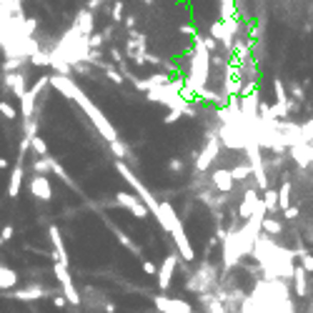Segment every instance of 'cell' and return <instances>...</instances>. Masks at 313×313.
<instances>
[{"label":"cell","instance_id":"6da1fadb","mask_svg":"<svg viewBox=\"0 0 313 313\" xmlns=\"http://www.w3.org/2000/svg\"><path fill=\"white\" fill-rule=\"evenodd\" d=\"M50 85H53L58 93H63L65 98L76 100L80 108H83V113L90 118V123L96 125V131H98L100 136L105 138L108 143H116V140H118V131L113 128V123L105 118V113L100 111V108L96 105V103H93V100H90L88 96H85V93H83V88H80L76 80L68 78V76H58V73H56V76H50Z\"/></svg>","mask_w":313,"mask_h":313},{"label":"cell","instance_id":"7a4b0ae2","mask_svg":"<svg viewBox=\"0 0 313 313\" xmlns=\"http://www.w3.org/2000/svg\"><path fill=\"white\" fill-rule=\"evenodd\" d=\"M208 78H211V48L206 38L196 35V43H193V58H191V68H188V78H186V85L200 96L206 88H208Z\"/></svg>","mask_w":313,"mask_h":313},{"label":"cell","instance_id":"3957f363","mask_svg":"<svg viewBox=\"0 0 313 313\" xmlns=\"http://www.w3.org/2000/svg\"><path fill=\"white\" fill-rule=\"evenodd\" d=\"M116 168H118V173L123 176V180H125V183H128V186H131V188H133V191L138 193V198H140V200L145 203V208H148V211H151L153 215H158V208H160L158 198L153 196V193H151V191H148V188H145V186L140 183V180H138L136 173H133V171H131V168H128V165H125L123 160H118Z\"/></svg>","mask_w":313,"mask_h":313},{"label":"cell","instance_id":"277c9868","mask_svg":"<svg viewBox=\"0 0 313 313\" xmlns=\"http://www.w3.org/2000/svg\"><path fill=\"white\" fill-rule=\"evenodd\" d=\"M215 283H218V281H215L213 266H200L196 273H193V278L188 281V286H186V288H188V291H193V293H203V296H206V291H211Z\"/></svg>","mask_w":313,"mask_h":313},{"label":"cell","instance_id":"5b68a950","mask_svg":"<svg viewBox=\"0 0 313 313\" xmlns=\"http://www.w3.org/2000/svg\"><path fill=\"white\" fill-rule=\"evenodd\" d=\"M53 273H56V278L60 281V286H63V296L68 298V303H70V306H78L80 296H78V291H76V286H73V278H70L68 266H65V263H60V261H56Z\"/></svg>","mask_w":313,"mask_h":313},{"label":"cell","instance_id":"8992f818","mask_svg":"<svg viewBox=\"0 0 313 313\" xmlns=\"http://www.w3.org/2000/svg\"><path fill=\"white\" fill-rule=\"evenodd\" d=\"M238 33V23L235 20H218L211 25V38L213 40H220L226 50L233 48V35Z\"/></svg>","mask_w":313,"mask_h":313},{"label":"cell","instance_id":"52a82bcc","mask_svg":"<svg viewBox=\"0 0 313 313\" xmlns=\"http://www.w3.org/2000/svg\"><path fill=\"white\" fill-rule=\"evenodd\" d=\"M220 145H223V140L218 136H211L208 138V143H206V148L200 151V156L196 158V171L198 173H203V171H208L211 168V163H213L218 153H220Z\"/></svg>","mask_w":313,"mask_h":313},{"label":"cell","instance_id":"ba28073f","mask_svg":"<svg viewBox=\"0 0 313 313\" xmlns=\"http://www.w3.org/2000/svg\"><path fill=\"white\" fill-rule=\"evenodd\" d=\"M116 203H120L123 208H128V211L136 215V218H145V215L151 213L140 198L133 196V193H125V191H118V193H116Z\"/></svg>","mask_w":313,"mask_h":313},{"label":"cell","instance_id":"9c48e42d","mask_svg":"<svg viewBox=\"0 0 313 313\" xmlns=\"http://www.w3.org/2000/svg\"><path fill=\"white\" fill-rule=\"evenodd\" d=\"M176 266H178V253H168L165 261L160 263V268H158V288L160 291L171 288V278L176 273Z\"/></svg>","mask_w":313,"mask_h":313},{"label":"cell","instance_id":"30bf717a","mask_svg":"<svg viewBox=\"0 0 313 313\" xmlns=\"http://www.w3.org/2000/svg\"><path fill=\"white\" fill-rule=\"evenodd\" d=\"M156 220H158V226H163V231H168V233H173L178 226H183V223H180V218L176 215V211H173V206H171V203H160Z\"/></svg>","mask_w":313,"mask_h":313},{"label":"cell","instance_id":"8fae6325","mask_svg":"<svg viewBox=\"0 0 313 313\" xmlns=\"http://www.w3.org/2000/svg\"><path fill=\"white\" fill-rule=\"evenodd\" d=\"M156 306L158 311L163 313H196L191 303L178 301V298H168V296H156Z\"/></svg>","mask_w":313,"mask_h":313},{"label":"cell","instance_id":"7c38bea8","mask_svg":"<svg viewBox=\"0 0 313 313\" xmlns=\"http://www.w3.org/2000/svg\"><path fill=\"white\" fill-rule=\"evenodd\" d=\"M171 235H173V241H176V246H178V255H180L186 263L196 261V251H193V246H191V241H188V235H186V228L178 226Z\"/></svg>","mask_w":313,"mask_h":313},{"label":"cell","instance_id":"4fadbf2b","mask_svg":"<svg viewBox=\"0 0 313 313\" xmlns=\"http://www.w3.org/2000/svg\"><path fill=\"white\" fill-rule=\"evenodd\" d=\"M211 183H213V188L218 193H231L235 180H233V176H231L228 168H215L213 173H211Z\"/></svg>","mask_w":313,"mask_h":313},{"label":"cell","instance_id":"5bb4252c","mask_svg":"<svg viewBox=\"0 0 313 313\" xmlns=\"http://www.w3.org/2000/svg\"><path fill=\"white\" fill-rule=\"evenodd\" d=\"M30 193L38 198V200H45V203H48V200L53 198V188H50V180H48L45 176H38V173H35V176L30 178Z\"/></svg>","mask_w":313,"mask_h":313},{"label":"cell","instance_id":"9a60e30c","mask_svg":"<svg viewBox=\"0 0 313 313\" xmlns=\"http://www.w3.org/2000/svg\"><path fill=\"white\" fill-rule=\"evenodd\" d=\"M258 206H261V198H258V193H255V188H248L246 196H243V200H241V208H238L241 220H248V218L255 213Z\"/></svg>","mask_w":313,"mask_h":313},{"label":"cell","instance_id":"2e32d148","mask_svg":"<svg viewBox=\"0 0 313 313\" xmlns=\"http://www.w3.org/2000/svg\"><path fill=\"white\" fill-rule=\"evenodd\" d=\"M48 235H50V243H53V255H56V261L65 263V266H70V258H68V253H65L63 235H60L58 226H50V228H48Z\"/></svg>","mask_w":313,"mask_h":313},{"label":"cell","instance_id":"e0dca14e","mask_svg":"<svg viewBox=\"0 0 313 313\" xmlns=\"http://www.w3.org/2000/svg\"><path fill=\"white\" fill-rule=\"evenodd\" d=\"M5 85H8V90L13 93V96H18V100L28 93V83H25V76L23 73H5Z\"/></svg>","mask_w":313,"mask_h":313},{"label":"cell","instance_id":"ac0fdd59","mask_svg":"<svg viewBox=\"0 0 313 313\" xmlns=\"http://www.w3.org/2000/svg\"><path fill=\"white\" fill-rule=\"evenodd\" d=\"M13 298H18V301H40V298H45L48 291L43 288V286H35V283H30V286H25V288H15V291H10Z\"/></svg>","mask_w":313,"mask_h":313},{"label":"cell","instance_id":"d6986e66","mask_svg":"<svg viewBox=\"0 0 313 313\" xmlns=\"http://www.w3.org/2000/svg\"><path fill=\"white\" fill-rule=\"evenodd\" d=\"M76 30H78L80 38H90V35H93V10H90V8H85V10L78 13Z\"/></svg>","mask_w":313,"mask_h":313},{"label":"cell","instance_id":"ffe728a7","mask_svg":"<svg viewBox=\"0 0 313 313\" xmlns=\"http://www.w3.org/2000/svg\"><path fill=\"white\" fill-rule=\"evenodd\" d=\"M308 286H311L308 273H306L301 266H296L293 268V293L298 296V298H306V296H308Z\"/></svg>","mask_w":313,"mask_h":313},{"label":"cell","instance_id":"44dd1931","mask_svg":"<svg viewBox=\"0 0 313 313\" xmlns=\"http://www.w3.org/2000/svg\"><path fill=\"white\" fill-rule=\"evenodd\" d=\"M35 93L33 90H28L23 98H20V118L23 120H30V118H35Z\"/></svg>","mask_w":313,"mask_h":313},{"label":"cell","instance_id":"7402d4cb","mask_svg":"<svg viewBox=\"0 0 313 313\" xmlns=\"http://www.w3.org/2000/svg\"><path fill=\"white\" fill-rule=\"evenodd\" d=\"M15 286H18V273L0 263V291H15Z\"/></svg>","mask_w":313,"mask_h":313},{"label":"cell","instance_id":"603a6c76","mask_svg":"<svg viewBox=\"0 0 313 313\" xmlns=\"http://www.w3.org/2000/svg\"><path fill=\"white\" fill-rule=\"evenodd\" d=\"M20 188H23V165H20V160H18V165H15V168H13V173H10V183H8V196H10V198H18Z\"/></svg>","mask_w":313,"mask_h":313},{"label":"cell","instance_id":"cb8c5ba5","mask_svg":"<svg viewBox=\"0 0 313 313\" xmlns=\"http://www.w3.org/2000/svg\"><path fill=\"white\" fill-rule=\"evenodd\" d=\"M273 93H275V98H278V103H275V105H281V108H288V111L293 108V105H291V98H288V93H286V85H283V83H281L278 78L273 80Z\"/></svg>","mask_w":313,"mask_h":313},{"label":"cell","instance_id":"d4e9b609","mask_svg":"<svg viewBox=\"0 0 313 313\" xmlns=\"http://www.w3.org/2000/svg\"><path fill=\"white\" fill-rule=\"evenodd\" d=\"M278 208L281 211H288L291 208V183L283 180L281 188H278Z\"/></svg>","mask_w":313,"mask_h":313},{"label":"cell","instance_id":"484cf974","mask_svg":"<svg viewBox=\"0 0 313 313\" xmlns=\"http://www.w3.org/2000/svg\"><path fill=\"white\" fill-rule=\"evenodd\" d=\"M263 206H266L268 215L275 213V211H281V208H278V191H273V188L263 191Z\"/></svg>","mask_w":313,"mask_h":313},{"label":"cell","instance_id":"4316f807","mask_svg":"<svg viewBox=\"0 0 313 313\" xmlns=\"http://www.w3.org/2000/svg\"><path fill=\"white\" fill-rule=\"evenodd\" d=\"M296 255H298V266H301L306 273H313V253H311V251L298 248V251H296Z\"/></svg>","mask_w":313,"mask_h":313},{"label":"cell","instance_id":"83f0119b","mask_svg":"<svg viewBox=\"0 0 313 313\" xmlns=\"http://www.w3.org/2000/svg\"><path fill=\"white\" fill-rule=\"evenodd\" d=\"M50 168H53V173H56V176L60 178V180H63V183H65V186H68V188H73V191H76V188H78V186H76V183H73V178L68 176V173H65V168H63V165H60L58 160H53V158H50Z\"/></svg>","mask_w":313,"mask_h":313},{"label":"cell","instance_id":"f1b7e54d","mask_svg":"<svg viewBox=\"0 0 313 313\" xmlns=\"http://www.w3.org/2000/svg\"><path fill=\"white\" fill-rule=\"evenodd\" d=\"M283 231V223L281 220H275L271 215H266V220H263V233L266 235H278Z\"/></svg>","mask_w":313,"mask_h":313},{"label":"cell","instance_id":"f546056e","mask_svg":"<svg viewBox=\"0 0 313 313\" xmlns=\"http://www.w3.org/2000/svg\"><path fill=\"white\" fill-rule=\"evenodd\" d=\"M113 235H116L118 241H120V243H123V246H125V248H128L131 253H138V255H140V248H138L136 243H133V241H131V238H128L125 233H123V231H118V228H113Z\"/></svg>","mask_w":313,"mask_h":313},{"label":"cell","instance_id":"4dcf8cb0","mask_svg":"<svg viewBox=\"0 0 313 313\" xmlns=\"http://www.w3.org/2000/svg\"><path fill=\"white\" fill-rule=\"evenodd\" d=\"M30 148H33V153L38 158H48V145H45V140L40 136H35L33 140H30Z\"/></svg>","mask_w":313,"mask_h":313},{"label":"cell","instance_id":"1f68e13d","mask_svg":"<svg viewBox=\"0 0 313 313\" xmlns=\"http://www.w3.org/2000/svg\"><path fill=\"white\" fill-rule=\"evenodd\" d=\"M231 176H233V180H243V178H248V176H253V168H251V163L246 165H235V168H231Z\"/></svg>","mask_w":313,"mask_h":313},{"label":"cell","instance_id":"d6a6232c","mask_svg":"<svg viewBox=\"0 0 313 313\" xmlns=\"http://www.w3.org/2000/svg\"><path fill=\"white\" fill-rule=\"evenodd\" d=\"M235 8H233V0H223L220 3V20H235Z\"/></svg>","mask_w":313,"mask_h":313},{"label":"cell","instance_id":"836d02e7","mask_svg":"<svg viewBox=\"0 0 313 313\" xmlns=\"http://www.w3.org/2000/svg\"><path fill=\"white\" fill-rule=\"evenodd\" d=\"M0 116L8 118V120H15V118H18V111H15L8 100H0Z\"/></svg>","mask_w":313,"mask_h":313},{"label":"cell","instance_id":"e575fe53","mask_svg":"<svg viewBox=\"0 0 313 313\" xmlns=\"http://www.w3.org/2000/svg\"><path fill=\"white\" fill-rule=\"evenodd\" d=\"M33 168H35V173H38V176H45L48 171H53V168H50V156H48V158H38Z\"/></svg>","mask_w":313,"mask_h":313},{"label":"cell","instance_id":"d590c367","mask_svg":"<svg viewBox=\"0 0 313 313\" xmlns=\"http://www.w3.org/2000/svg\"><path fill=\"white\" fill-rule=\"evenodd\" d=\"M111 151H113V153L118 156V160H123V158L128 156V148H125V145H123L120 140H116V143H111Z\"/></svg>","mask_w":313,"mask_h":313},{"label":"cell","instance_id":"8d00e7d4","mask_svg":"<svg viewBox=\"0 0 313 313\" xmlns=\"http://www.w3.org/2000/svg\"><path fill=\"white\" fill-rule=\"evenodd\" d=\"M20 63H23V58H8L5 65H3V70H5V73H15L20 68Z\"/></svg>","mask_w":313,"mask_h":313},{"label":"cell","instance_id":"74e56055","mask_svg":"<svg viewBox=\"0 0 313 313\" xmlns=\"http://www.w3.org/2000/svg\"><path fill=\"white\" fill-rule=\"evenodd\" d=\"M111 15H113V20H116V23H120V20H123V3H120V0H118V3H113Z\"/></svg>","mask_w":313,"mask_h":313},{"label":"cell","instance_id":"f35d334b","mask_svg":"<svg viewBox=\"0 0 313 313\" xmlns=\"http://www.w3.org/2000/svg\"><path fill=\"white\" fill-rule=\"evenodd\" d=\"M103 68H105V70H108V78L113 80V83H118V85H123V76H120V73H118V70H113V68H111V65H103Z\"/></svg>","mask_w":313,"mask_h":313},{"label":"cell","instance_id":"ab89813d","mask_svg":"<svg viewBox=\"0 0 313 313\" xmlns=\"http://www.w3.org/2000/svg\"><path fill=\"white\" fill-rule=\"evenodd\" d=\"M88 43H90V50H96V48H100V45H103V35H96V33H93V35H90V40H88Z\"/></svg>","mask_w":313,"mask_h":313},{"label":"cell","instance_id":"60d3db41","mask_svg":"<svg viewBox=\"0 0 313 313\" xmlns=\"http://www.w3.org/2000/svg\"><path fill=\"white\" fill-rule=\"evenodd\" d=\"M168 168H171V171H173V173H180V171H183V163H180V160H178V158H173V160H171V163H168Z\"/></svg>","mask_w":313,"mask_h":313},{"label":"cell","instance_id":"b9f144b4","mask_svg":"<svg viewBox=\"0 0 313 313\" xmlns=\"http://www.w3.org/2000/svg\"><path fill=\"white\" fill-rule=\"evenodd\" d=\"M143 271H145V273H158V268H156V263H151V261H143Z\"/></svg>","mask_w":313,"mask_h":313},{"label":"cell","instance_id":"7bdbcfd3","mask_svg":"<svg viewBox=\"0 0 313 313\" xmlns=\"http://www.w3.org/2000/svg\"><path fill=\"white\" fill-rule=\"evenodd\" d=\"M0 238H3V241H10V238H13V226H5V228L0 231Z\"/></svg>","mask_w":313,"mask_h":313},{"label":"cell","instance_id":"ee69618b","mask_svg":"<svg viewBox=\"0 0 313 313\" xmlns=\"http://www.w3.org/2000/svg\"><path fill=\"white\" fill-rule=\"evenodd\" d=\"M183 116V113H180V111H171V113H168V116H165V123H176L178 118Z\"/></svg>","mask_w":313,"mask_h":313},{"label":"cell","instance_id":"f6af8a7d","mask_svg":"<svg viewBox=\"0 0 313 313\" xmlns=\"http://www.w3.org/2000/svg\"><path fill=\"white\" fill-rule=\"evenodd\" d=\"M283 215H286L288 220H293V218H298V208H296V206H291L288 211H283Z\"/></svg>","mask_w":313,"mask_h":313},{"label":"cell","instance_id":"bcb514c9","mask_svg":"<svg viewBox=\"0 0 313 313\" xmlns=\"http://www.w3.org/2000/svg\"><path fill=\"white\" fill-rule=\"evenodd\" d=\"M53 303H56L58 308H65V306H68V298H65V296H56V301H53Z\"/></svg>","mask_w":313,"mask_h":313},{"label":"cell","instance_id":"7dc6e473","mask_svg":"<svg viewBox=\"0 0 313 313\" xmlns=\"http://www.w3.org/2000/svg\"><path fill=\"white\" fill-rule=\"evenodd\" d=\"M180 33H183V35H193V38L198 35V33L193 30V28H191V25H183V28H180Z\"/></svg>","mask_w":313,"mask_h":313},{"label":"cell","instance_id":"c3c4849f","mask_svg":"<svg viewBox=\"0 0 313 313\" xmlns=\"http://www.w3.org/2000/svg\"><path fill=\"white\" fill-rule=\"evenodd\" d=\"M111 56H113V58H116L118 63L123 60V56H120V50H118V48H111Z\"/></svg>","mask_w":313,"mask_h":313},{"label":"cell","instance_id":"681fc988","mask_svg":"<svg viewBox=\"0 0 313 313\" xmlns=\"http://www.w3.org/2000/svg\"><path fill=\"white\" fill-rule=\"evenodd\" d=\"M293 96L296 98H303V88L301 85H293Z\"/></svg>","mask_w":313,"mask_h":313},{"label":"cell","instance_id":"f907efd6","mask_svg":"<svg viewBox=\"0 0 313 313\" xmlns=\"http://www.w3.org/2000/svg\"><path fill=\"white\" fill-rule=\"evenodd\" d=\"M100 3H103V0H90V3H88V8H90V10H96V8H98Z\"/></svg>","mask_w":313,"mask_h":313},{"label":"cell","instance_id":"816d5d0a","mask_svg":"<svg viewBox=\"0 0 313 313\" xmlns=\"http://www.w3.org/2000/svg\"><path fill=\"white\" fill-rule=\"evenodd\" d=\"M5 165H8V160H5V158H0V168H5Z\"/></svg>","mask_w":313,"mask_h":313},{"label":"cell","instance_id":"f5cc1de1","mask_svg":"<svg viewBox=\"0 0 313 313\" xmlns=\"http://www.w3.org/2000/svg\"><path fill=\"white\" fill-rule=\"evenodd\" d=\"M3 243H5V241H3V238H0V246H3Z\"/></svg>","mask_w":313,"mask_h":313},{"label":"cell","instance_id":"db71d44e","mask_svg":"<svg viewBox=\"0 0 313 313\" xmlns=\"http://www.w3.org/2000/svg\"><path fill=\"white\" fill-rule=\"evenodd\" d=\"M311 286H313V275H311Z\"/></svg>","mask_w":313,"mask_h":313}]
</instances>
